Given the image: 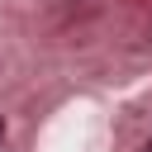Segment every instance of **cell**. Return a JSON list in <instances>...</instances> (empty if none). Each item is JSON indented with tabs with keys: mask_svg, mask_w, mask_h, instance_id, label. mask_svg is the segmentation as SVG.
I'll use <instances>...</instances> for the list:
<instances>
[{
	"mask_svg": "<svg viewBox=\"0 0 152 152\" xmlns=\"http://www.w3.org/2000/svg\"><path fill=\"white\" fill-rule=\"evenodd\" d=\"M0 138H5V124H0Z\"/></svg>",
	"mask_w": 152,
	"mask_h": 152,
	"instance_id": "1",
	"label": "cell"
},
{
	"mask_svg": "<svg viewBox=\"0 0 152 152\" xmlns=\"http://www.w3.org/2000/svg\"><path fill=\"white\" fill-rule=\"evenodd\" d=\"M142 152H152V142H147V147H142Z\"/></svg>",
	"mask_w": 152,
	"mask_h": 152,
	"instance_id": "2",
	"label": "cell"
}]
</instances>
